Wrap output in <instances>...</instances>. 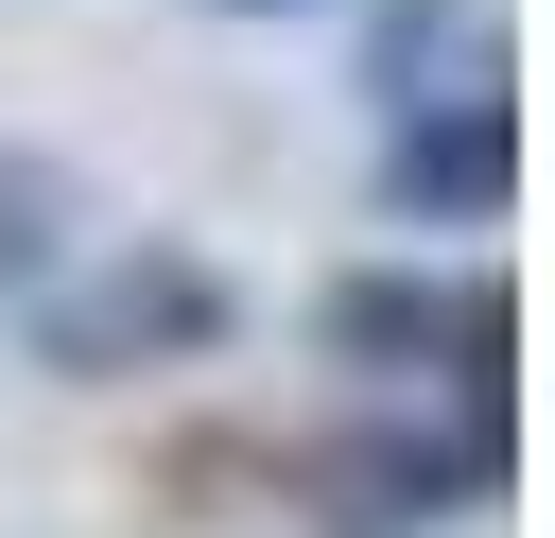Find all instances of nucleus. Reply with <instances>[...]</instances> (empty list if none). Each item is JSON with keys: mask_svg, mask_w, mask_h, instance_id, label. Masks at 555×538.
<instances>
[{"mask_svg": "<svg viewBox=\"0 0 555 538\" xmlns=\"http://www.w3.org/2000/svg\"><path fill=\"white\" fill-rule=\"evenodd\" d=\"M243 330V295L191 260V243H121L104 278H52L35 295V364L52 382H139V364H208Z\"/></svg>", "mask_w": 555, "mask_h": 538, "instance_id": "1", "label": "nucleus"}, {"mask_svg": "<svg viewBox=\"0 0 555 538\" xmlns=\"http://www.w3.org/2000/svg\"><path fill=\"white\" fill-rule=\"evenodd\" d=\"M312 486H330V538H416V521H468V503H503V417H451V434H347Z\"/></svg>", "mask_w": 555, "mask_h": 538, "instance_id": "2", "label": "nucleus"}, {"mask_svg": "<svg viewBox=\"0 0 555 538\" xmlns=\"http://www.w3.org/2000/svg\"><path fill=\"white\" fill-rule=\"evenodd\" d=\"M503 191H520V121H503V87L399 104V139H382V208H399V226H503Z\"/></svg>", "mask_w": 555, "mask_h": 538, "instance_id": "3", "label": "nucleus"}, {"mask_svg": "<svg viewBox=\"0 0 555 538\" xmlns=\"http://www.w3.org/2000/svg\"><path fill=\"white\" fill-rule=\"evenodd\" d=\"M52 260H69V174L0 156V295H52Z\"/></svg>", "mask_w": 555, "mask_h": 538, "instance_id": "4", "label": "nucleus"}, {"mask_svg": "<svg viewBox=\"0 0 555 538\" xmlns=\"http://www.w3.org/2000/svg\"><path fill=\"white\" fill-rule=\"evenodd\" d=\"M451 35H468L451 0H382V35H364V69H382V104H416V69H434Z\"/></svg>", "mask_w": 555, "mask_h": 538, "instance_id": "5", "label": "nucleus"}, {"mask_svg": "<svg viewBox=\"0 0 555 538\" xmlns=\"http://www.w3.org/2000/svg\"><path fill=\"white\" fill-rule=\"evenodd\" d=\"M225 17H295V0H225Z\"/></svg>", "mask_w": 555, "mask_h": 538, "instance_id": "6", "label": "nucleus"}]
</instances>
